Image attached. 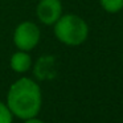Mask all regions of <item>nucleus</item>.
Returning <instances> with one entry per match:
<instances>
[{
  "mask_svg": "<svg viewBox=\"0 0 123 123\" xmlns=\"http://www.w3.org/2000/svg\"><path fill=\"white\" fill-rule=\"evenodd\" d=\"M6 103L17 119L25 120L37 117L43 107V91L40 85L29 77H20L9 86Z\"/></svg>",
  "mask_w": 123,
  "mask_h": 123,
  "instance_id": "obj_1",
  "label": "nucleus"
},
{
  "mask_svg": "<svg viewBox=\"0 0 123 123\" xmlns=\"http://www.w3.org/2000/svg\"><path fill=\"white\" fill-rule=\"evenodd\" d=\"M53 32L61 44L66 46H80L89 37V25L75 13H62L54 23Z\"/></svg>",
  "mask_w": 123,
  "mask_h": 123,
  "instance_id": "obj_2",
  "label": "nucleus"
},
{
  "mask_svg": "<svg viewBox=\"0 0 123 123\" xmlns=\"http://www.w3.org/2000/svg\"><path fill=\"white\" fill-rule=\"evenodd\" d=\"M41 40V31L37 24L31 20H25L16 25L12 35V41L16 49L31 52L38 45Z\"/></svg>",
  "mask_w": 123,
  "mask_h": 123,
  "instance_id": "obj_3",
  "label": "nucleus"
},
{
  "mask_svg": "<svg viewBox=\"0 0 123 123\" xmlns=\"http://www.w3.org/2000/svg\"><path fill=\"white\" fill-rule=\"evenodd\" d=\"M64 13L61 0H40L36 7V16L45 27H53Z\"/></svg>",
  "mask_w": 123,
  "mask_h": 123,
  "instance_id": "obj_4",
  "label": "nucleus"
},
{
  "mask_svg": "<svg viewBox=\"0 0 123 123\" xmlns=\"http://www.w3.org/2000/svg\"><path fill=\"white\" fill-rule=\"evenodd\" d=\"M9 66L17 74H24L32 68V56L29 52L17 49L9 58Z\"/></svg>",
  "mask_w": 123,
  "mask_h": 123,
  "instance_id": "obj_5",
  "label": "nucleus"
},
{
  "mask_svg": "<svg viewBox=\"0 0 123 123\" xmlns=\"http://www.w3.org/2000/svg\"><path fill=\"white\" fill-rule=\"evenodd\" d=\"M102 9L107 13H118L123 9V0H99Z\"/></svg>",
  "mask_w": 123,
  "mask_h": 123,
  "instance_id": "obj_6",
  "label": "nucleus"
},
{
  "mask_svg": "<svg viewBox=\"0 0 123 123\" xmlns=\"http://www.w3.org/2000/svg\"><path fill=\"white\" fill-rule=\"evenodd\" d=\"M13 114L8 109L6 102L0 101V123H13Z\"/></svg>",
  "mask_w": 123,
  "mask_h": 123,
  "instance_id": "obj_7",
  "label": "nucleus"
},
{
  "mask_svg": "<svg viewBox=\"0 0 123 123\" xmlns=\"http://www.w3.org/2000/svg\"><path fill=\"white\" fill-rule=\"evenodd\" d=\"M23 123H45L44 120L38 119L37 117H33V118H29V119H25Z\"/></svg>",
  "mask_w": 123,
  "mask_h": 123,
  "instance_id": "obj_8",
  "label": "nucleus"
}]
</instances>
